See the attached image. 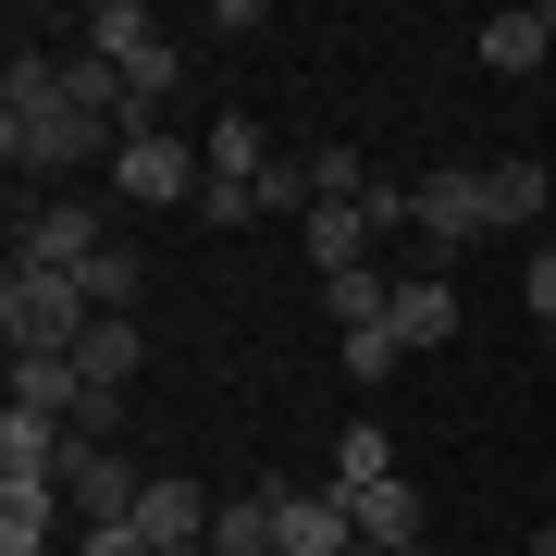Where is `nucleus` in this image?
Wrapping results in <instances>:
<instances>
[{
	"instance_id": "obj_1",
	"label": "nucleus",
	"mask_w": 556,
	"mask_h": 556,
	"mask_svg": "<svg viewBox=\"0 0 556 556\" xmlns=\"http://www.w3.org/2000/svg\"><path fill=\"white\" fill-rule=\"evenodd\" d=\"M112 149L124 137L100 112L62 100V50L25 38L13 62H0V161H13V174H75V161H112Z\"/></svg>"
},
{
	"instance_id": "obj_2",
	"label": "nucleus",
	"mask_w": 556,
	"mask_h": 556,
	"mask_svg": "<svg viewBox=\"0 0 556 556\" xmlns=\"http://www.w3.org/2000/svg\"><path fill=\"white\" fill-rule=\"evenodd\" d=\"M408 236H420V273H445V260H470L495 236V186H482V161H433V174L408 186Z\"/></svg>"
},
{
	"instance_id": "obj_3",
	"label": "nucleus",
	"mask_w": 556,
	"mask_h": 556,
	"mask_svg": "<svg viewBox=\"0 0 556 556\" xmlns=\"http://www.w3.org/2000/svg\"><path fill=\"white\" fill-rule=\"evenodd\" d=\"M87 321H100V298H87V273H38V260H13L0 273V334L38 346V358H75Z\"/></svg>"
},
{
	"instance_id": "obj_4",
	"label": "nucleus",
	"mask_w": 556,
	"mask_h": 556,
	"mask_svg": "<svg viewBox=\"0 0 556 556\" xmlns=\"http://www.w3.org/2000/svg\"><path fill=\"white\" fill-rule=\"evenodd\" d=\"M75 38L100 50L124 87H137V112H161V100L186 87V50L161 38V13H149V0H100V13H75Z\"/></svg>"
},
{
	"instance_id": "obj_5",
	"label": "nucleus",
	"mask_w": 556,
	"mask_h": 556,
	"mask_svg": "<svg viewBox=\"0 0 556 556\" xmlns=\"http://www.w3.org/2000/svg\"><path fill=\"white\" fill-rule=\"evenodd\" d=\"M112 186H124L137 211H199L211 161H199V137H161V124H137V137L112 149Z\"/></svg>"
},
{
	"instance_id": "obj_6",
	"label": "nucleus",
	"mask_w": 556,
	"mask_h": 556,
	"mask_svg": "<svg viewBox=\"0 0 556 556\" xmlns=\"http://www.w3.org/2000/svg\"><path fill=\"white\" fill-rule=\"evenodd\" d=\"M137 495H149V470L124 445H75V457H62V519H75V532H124Z\"/></svg>"
},
{
	"instance_id": "obj_7",
	"label": "nucleus",
	"mask_w": 556,
	"mask_h": 556,
	"mask_svg": "<svg viewBox=\"0 0 556 556\" xmlns=\"http://www.w3.org/2000/svg\"><path fill=\"white\" fill-rule=\"evenodd\" d=\"M100 248H112L100 211H87V199H50V211H25V248H13V260H38V273H87Z\"/></svg>"
},
{
	"instance_id": "obj_8",
	"label": "nucleus",
	"mask_w": 556,
	"mask_h": 556,
	"mask_svg": "<svg viewBox=\"0 0 556 556\" xmlns=\"http://www.w3.org/2000/svg\"><path fill=\"white\" fill-rule=\"evenodd\" d=\"M124 532H137L149 556H186V544H211V495H199L186 470H161L149 495H137V519H124Z\"/></svg>"
},
{
	"instance_id": "obj_9",
	"label": "nucleus",
	"mask_w": 556,
	"mask_h": 556,
	"mask_svg": "<svg viewBox=\"0 0 556 556\" xmlns=\"http://www.w3.org/2000/svg\"><path fill=\"white\" fill-rule=\"evenodd\" d=\"M273 544H285V556H346V544H358V519H346V495H334V482H321V495L273 482Z\"/></svg>"
},
{
	"instance_id": "obj_10",
	"label": "nucleus",
	"mask_w": 556,
	"mask_h": 556,
	"mask_svg": "<svg viewBox=\"0 0 556 556\" xmlns=\"http://www.w3.org/2000/svg\"><path fill=\"white\" fill-rule=\"evenodd\" d=\"M13 408H25V420H62V433H75V408H87V371H75V358H38V346H13Z\"/></svg>"
},
{
	"instance_id": "obj_11",
	"label": "nucleus",
	"mask_w": 556,
	"mask_h": 556,
	"mask_svg": "<svg viewBox=\"0 0 556 556\" xmlns=\"http://www.w3.org/2000/svg\"><path fill=\"white\" fill-rule=\"evenodd\" d=\"M298 236H309V273H321V285H334V273H358V260L383 248V236H371V211H358V199H321V211L298 223Z\"/></svg>"
},
{
	"instance_id": "obj_12",
	"label": "nucleus",
	"mask_w": 556,
	"mask_h": 556,
	"mask_svg": "<svg viewBox=\"0 0 556 556\" xmlns=\"http://www.w3.org/2000/svg\"><path fill=\"white\" fill-rule=\"evenodd\" d=\"M383 334H396L408 358L445 346V334H457V285H445V273H396V321H383Z\"/></svg>"
},
{
	"instance_id": "obj_13",
	"label": "nucleus",
	"mask_w": 556,
	"mask_h": 556,
	"mask_svg": "<svg viewBox=\"0 0 556 556\" xmlns=\"http://www.w3.org/2000/svg\"><path fill=\"white\" fill-rule=\"evenodd\" d=\"M137 358H149V334H137V321H87L75 371H87V396H124V383H137Z\"/></svg>"
},
{
	"instance_id": "obj_14",
	"label": "nucleus",
	"mask_w": 556,
	"mask_h": 556,
	"mask_svg": "<svg viewBox=\"0 0 556 556\" xmlns=\"http://www.w3.org/2000/svg\"><path fill=\"white\" fill-rule=\"evenodd\" d=\"M321 482H334V495H371V482H396V433H383V420H346V433H334V470H321Z\"/></svg>"
},
{
	"instance_id": "obj_15",
	"label": "nucleus",
	"mask_w": 556,
	"mask_h": 556,
	"mask_svg": "<svg viewBox=\"0 0 556 556\" xmlns=\"http://www.w3.org/2000/svg\"><path fill=\"white\" fill-rule=\"evenodd\" d=\"M482 186H495V236H519V223H544V199H556V174H544L532 149H519V161H482Z\"/></svg>"
},
{
	"instance_id": "obj_16",
	"label": "nucleus",
	"mask_w": 556,
	"mask_h": 556,
	"mask_svg": "<svg viewBox=\"0 0 556 556\" xmlns=\"http://www.w3.org/2000/svg\"><path fill=\"white\" fill-rule=\"evenodd\" d=\"M346 519H358V544H420V482L408 470L371 482V495H346Z\"/></svg>"
},
{
	"instance_id": "obj_17",
	"label": "nucleus",
	"mask_w": 556,
	"mask_h": 556,
	"mask_svg": "<svg viewBox=\"0 0 556 556\" xmlns=\"http://www.w3.org/2000/svg\"><path fill=\"white\" fill-rule=\"evenodd\" d=\"M470 50H482V62H495V75H532V62L556 50V25H544V13H495V25H482V38H470Z\"/></svg>"
},
{
	"instance_id": "obj_18",
	"label": "nucleus",
	"mask_w": 556,
	"mask_h": 556,
	"mask_svg": "<svg viewBox=\"0 0 556 556\" xmlns=\"http://www.w3.org/2000/svg\"><path fill=\"white\" fill-rule=\"evenodd\" d=\"M211 556H285V544H273V482L236 495V507H211Z\"/></svg>"
},
{
	"instance_id": "obj_19",
	"label": "nucleus",
	"mask_w": 556,
	"mask_h": 556,
	"mask_svg": "<svg viewBox=\"0 0 556 556\" xmlns=\"http://www.w3.org/2000/svg\"><path fill=\"white\" fill-rule=\"evenodd\" d=\"M87 298H100V321H137V248H100V260H87Z\"/></svg>"
},
{
	"instance_id": "obj_20",
	"label": "nucleus",
	"mask_w": 556,
	"mask_h": 556,
	"mask_svg": "<svg viewBox=\"0 0 556 556\" xmlns=\"http://www.w3.org/2000/svg\"><path fill=\"white\" fill-rule=\"evenodd\" d=\"M309 174H321V199H371V186H383V174H371V161H358L346 137H321V149H309Z\"/></svg>"
},
{
	"instance_id": "obj_21",
	"label": "nucleus",
	"mask_w": 556,
	"mask_h": 556,
	"mask_svg": "<svg viewBox=\"0 0 556 556\" xmlns=\"http://www.w3.org/2000/svg\"><path fill=\"white\" fill-rule=\"evenodd\" d=\"M199 223H211V236H236V223H260V186H223V174H211V186H199Z\"/></svg>"
},
{
	"instance_id": "obj_22",
	"label": "nucleus",
	"mask_w": 556,
	"mask_h": 556,
	"mask_svg": "<svg viewBox=\"0 0 556 556\" xmlns=\"http://www.w3.org/2000/svg\"><path fill=\"white\" fill-rule=\"evenodd\" d=\"M519 309H532V321H544V334H556V236H544L532 260H519Z\"/></svg>"
},
{
	"instance_id": "obj_23",
	"label": "nucleus",
	"mask_w": 556,
	"mask_h": 556,
	"mask_svg": "<svg viewBox=\"0 0 556 556\" xmlns=\"http://www.w3.org/2000/svg\"><path fill=\"white\" fill-rule=\"evenodd\" d=\"M396 358H408L396 334H346V383H383V371H396Z\"/></svg>"
},
{
	"instance_id": "obj_24",
	"label": "nucleus",
	"mask_w": 556,
	"mask_h": 556,
	"mask_svg": "<svg viewBox=\"0 0 556 556\" xmlns=\"http://www.w3.org/2000/svg\"><path fill=\"white\" fill-rule=\"evenodd\" d=\"M62 532H13V519H0V556H50Z\"/></svg>"
},
{
	"instance_id": "obj_25",
	"label": "nucleus",
	"mask_w": 556,
	"mask_h": 556,
	"mask_svg": "<svg viewBox=\"0 0 556 556\" xmlns=\"http://www.w3.org/2000/svg\"><path fill=\"white\" fill-rule=\"evenodd\" d=\"M346 556H433V544H346Z\"/></svg>"
},
{
	"instance_id": "obj_26",
	"label": "nucleus",
	"mask_w": 556,
	"mask_h": 556,
	"mask_svg": "<svg viewBox=\"0 0 556 556\" xmlns=\"http://www.w3.org/2000/svg\"><path fill=\"white\" fill-rule=\"evenodd\" d=\"M532 556H556V519H544V532H532Z\"/></svg>"
}]
</instances>
